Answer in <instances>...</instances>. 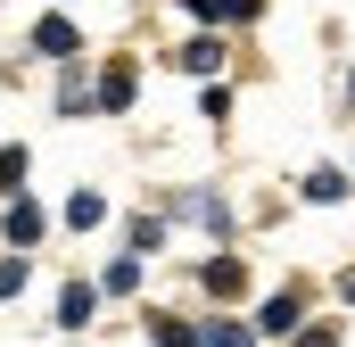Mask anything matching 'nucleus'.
<instances>
[{
    "label": "nucleus",
    "instance_id": "obj_1",
    "mask_svg": "<svg viewBox=\"0 0 355 347\" xmlns=\"http://www.w3.org/2000/svg\"><path fill=\"white\" fill-rule=\"evenodd\" d=\"M347 198H355V174H347V166L322 158V166L297 174V207H347Z\"/></svg>",
    "mask_w": 355,
    "mask_h": 347
},
{
    "label": "nucleus",
    "instance_id": "obj_2",
    "mask_svg": "<svg viewBox=\"0 0 355 347\" xmlns=\"http://www.w3.org/2000/svg\"><path fill=\"white\" fill-rule=\"evenodd\" d=\"M132 99H141V67H132V58H107V67H99V91H91V108H99V116H124Z\"/></svg>",
    "mask_w": 355,
    "mask_h": 347
},
{
    "label": "nucleus",
    "instance_id": "obj_3",
    "mask_svg": "<svg viewBox=\"0 0 355 347\" xmlns=\"http://www.w3.org/2000/svg\"><path fill=\"white\" fill-rule=\"evenodd\" d=\"M257 331L265 339H297L306 331V289H272L265 306H257Z\"/></svg>",
    "mask_w": 355,
    "mask_h": 347
},
{
    "label": "nucleus",
    "instance_id": "obj_4",
    "mask_svg": "<svg viewBox=\"0 0 355 347\" xmlns=\"http://www.w3.org/2000/svg\"><path fill=\"white\" fill-rule=\"evenodd\" d=\"M42 232H50V215H42L33 198H8V223H0V240H8V257H25V248H42Z\"/></svg>",
    "mask_w": 355,
    "mask_h": 347
},
{
    "label": "nucleus",
    "instance_id": "obj_5",
    "mask_svg": "<svg viewBox=\"0 0 355 347\" xmlns=\"http://www.w3.org/2000/svg\"><path fill=\"white\" fill-rule=\"evenodd\" d=\"M83 50V33H75V17H42L33 25V58H50V67H67Z\"/></svg>",
    "mask_w": 355,
    "mask_h": 347
},
{
    "label": "nucleus",
    "instance_id": "obj_6",
    "mask_svg": "<svg viewBox=\"0 0 355 347\" xmlns=\"http://www.w3.org/2000/svg\"><path fill=\"white\" fill-rule=\"evenodd\" d=\"M198 289H207V298H240V289H248V257H232V248L207 257L198 264Z\"/></svg>",
    "mask_w": 355,
    "mask_h": 347
},
{
    "label": "nucleus",
    "instance_id": "obj_7",
    "mask_svg": "<svg viewBox=\"0 0 355 347\" xmlns=\"http://www.w3.org/2000/svg\"><path fill=\"white\" fill-rule=\"evenodd\" d=\"M174 67L198 75V83H215V67H223V33H190V42L174 50Z\"/></svg>",
    "mask_w": 355,
    "mask_h": 347
},
{
    "label": "nucleus",
    "instance_id": "obj_8",
    "mask_svg": "<svg viewBox=\"0 0 355 347\" xmlns=\"http://www.w3.org/2000/svg\"><path fill=\"white\" fill-rule=\"evenodd\" d=\"M174 215H190V223H207V232H232V207H223V190H182Z\"/></svg>",
    "mask_w": 355,
    "mask_h": 347
},
{
    "label": "nucleus",
    "instance_id": "obj_9",
    "mask_svg": "<svg viewBox=\"0 0 355 347\" xmlns=\"http://www.w3.org/2000/svg\"><path fill=\"white\" fill-rule=\"evenodd\" d=\"M91 306H99V289H91V281H67V289H58V331H83Z\"/></svg>",
    "mask_w": 355,
    "mask_h": 347
},
{
    "label": "nucleus",
    "instance_id": "obj_10",
    "mask_svg": "<svg viewBox=\"0 0 355 347\" xmlns=\"http://www.w3.org/2000/svg\"><path fill=\"white\" fill-rule=\"evenodd\" d=\"M198 347H257V331L240 314H215V323H198Z\"/></svg>",
    "mask_w": 355,
    "mask_h": 347
},
{
    "label": "nucleus",
    "instance_id": "obj_11",
    "mask_svg": "<svg viewBox=\"0 0 355 347\" xmlns=\"http://www.w3.org/2000/svg\"><path fill=\"white\" fill-rule=\"evenodd\" d=\"M99 223H107V198L99 190H75L67 198V232H99Z\"/></svg>",
    "mask_w": 355,
    "mask_h": 347
},
{
    "label": "nucleus",
    "instance_id": "obj_12",
    "mask_svg": "<svg viewBox=\"0 0 355 347\" xmlns=\"http://www.w3.org/2000/svg\"><path fill=\"white\" fill-rule=\"evenodd\" d=\"M149 339H157V347H198V323H182V314L157 306V314H149Z\"/></svg>",
    "mask_w": 355,
    "mask_h": 347
},
{
    "label": "nucleus",
    "instance_id": "obj_13",
    "mask_svg": "<svg viewBox=\"0 0 355 347\" xmlns=\"http://www.w3.org/2000/svg\"><path fill=\"white\" fill-rule=\"evenodd\" d=\"M124 240H132V257H157V248H166V215H132Z\"/></svg>",
    "mask_w": 355,
    "mask_h": 347
},
{
    "label": "nucleus",
    "instance_id": "obj_14",
    "mask_svg": "<svg viewBox=\"0 0 355 347\" xmlns=\"http://www.w3.org/2000/svg\"><path fill=\"white\" fill-rule=\"evenodd\" d=\"M25 166H33V149H25V141H8V149H0V198H17V190H25Z\"/></svg>",
    "mask_w": 355,
    "mask_h": 347
},
{
    "label": "nucleus",
    "instance_id": "obj_15",
    "mask_svg": "<svg viewBox=\"0 0 355 347\" xmlns=\"http://www.w3.org/2000/svg\"><path fill=\"white\" fill-rule=\"evenodd\" d=\"M99 289H107V298H132V289H141V257H116L99 273Z\"/></svg>",
    "mask_w": 355,
    "mask_h": 347
},
{
    "label": "nucleus",
    "instance_id": "obj_16",
    "mask_svg": "<svg viewBox=\"0 0 355 347\" xmlns=\"http://www.w3.org/2000/svg\"><path fill=\"white\" fill-rule=\"evenodd\" d=\"M198 116H207V124H232V91L207 83V91H198Z\"/></svg>",
    "mask_w": 355,
    "mask_h": 347
},
{
    "label": "nucleus",
    "instance_id": "obj_17",
    "mask_svg": "<svg viewBox=\"0 0 355 347\" xmlns=\"http://www.w3.org/2000/svg\"><path fill=\"white\" fill-rule=\"evenodd\" d=\"M215 8H223V25H257L265 17V0H215Z\"/></svg>",
    "mask_w": 355,
    "mask_h": 347
},
{
    "label": "nucleus",
    "instance_id": "obj_18",
    "mask_svg": "<svg viewBox=\"0 0 355 347\" xmlns=\"http://www.w3.org/2000/svg\"><path fill=\"white\" fill-rule=\"evenodd\" d=\"M297 347H347V339H339V323H306V331H297Z\"/></svg>",
    "mask_w": 355,
    "mask_h": 347
},
{
    "label": "nucleus",
    "instance_id": "obj_19",
    "mask_svg": "<svg viewBox=\"0 0 355 347\" xmlns=\"http://www.w3.org/2000/svg\"><path fill=\"white\" fill-rule=\"evenodd\" d=\"M25 289V257H0V298H17Z\"/></svg>",
    "mask_w": 355,
    "mask_h": 347
},
{
    "label": "nucleus",
    "instance_id": "obj_20",
    "mask_svg": "<svg viewBox=\"0 0 355 347\" xmlns=\"http://www.w3.org/2000/svg\"><path fill=\"white\" fill-rule=\"evenodd\" d=\"M182 8L198 17V33H215V25H223V8H215V0H182Z\"/></svg>",
    "mask_w": 355,
    "mask_h": 347
},
{
    "label": "nucleus",
    "instance_id": "obj_21",
    "mask_svg": "<svg viewBox=\"0 0 355 347\" xmlns=\"http://www.w3.org/2000/svg\"><path fill=\"white\" fill-rule=\"evenodd\" d=\"M339 306H355V264H347V273H339Z\"/></svg>",
    "mask_w": 355,
    "mask_h": 347
},
{
    "label": "nucleus",
    "instance_id": "obj_22",
    "mask_svg": "<svg viewBox=\"0 0 355 347\" xmlns=\"http://www.w3.org/2000/svg\"><path fill=\"white\" fill-rule=\"evenodd\" d=\"M339 91H347V108H355V67H347V83H339Z\"/></svg>",
    "mask_w": 355,
    "mask_h": 347
}]
</instances>
